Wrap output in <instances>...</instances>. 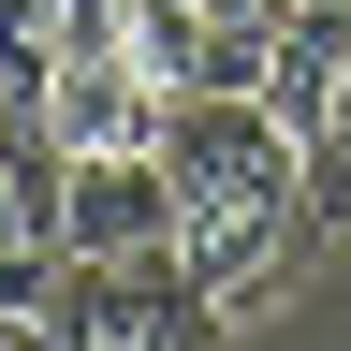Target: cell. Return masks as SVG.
Listing matches in <instances>:
<instances>
[{
	"mask_svg": "<svg viewBox=\"0 0 351 351\" xmlns=\"http://www.w3.org/2000/svg\"><path fill=\"white\" fill-rule=\"evenodd\" d=\"M293 161H307V234H351V44L322 73V117L293 132Z\"/></svg>",
	"mask_w": 351,
	"mask_h": 351,
	"instance_id": "obj_6",
	"label": "cell"
},
{
	"mask_svg": "<svg viewBox=\"0 0 351 351\" xmlns=\"http://www.w3.org/2000/svg\"><path fill=\"white\" fill-rule=\"evenodd\" d=\"M0 351H44V322H15V307H0Z\"/></svg>",
	"mask_w": 351,
	"mask_h": 351,
	"instance_id": "obj_9",
	"label": "cell"
},
{
	"mask_svg": "<svg viewBox=\"0 0 351 351\" xmlns=\"http://www.w3.org/2000/svg\"><path fill=\"white\" fill-rule=\"evenodd\" d=\"M44 351H234V307L176 278V249H88L44 307Z\"/></svg>",
	"mask_w": 351,
	"mask_h": 351,
	"instance_id": "obj_2",
	"label": "cell"
},
{
	"mask_svg": "<svg viewBox=\"0 0 351 351\" xmlns=\"http://www.w3.org/2000/svg\"><path fill=\"white\" fill-rule=\"evenodd\" d=\"M0 44H15V59H29V88H44L59 59L117 44V0H0Z\"/></svg>",
	"mask_w": 351,
	"mask_h": 351,
	"instance_id": "obj_7",
	"label": "cell"
},
{
	"mask_svg": "<svg viewBox=\"0 0 351 351\" xmlns=\"http://www.w3.org/2000/svg\"><path fill=\"white\" fill-rule=\"evenodd\" d=\"M44 147H59V161L161 147V88L132 73V44H88V59H59V73H44Z\"/></svg>",
	"mask_w": 351,
	"mask_h": 351,
	"instance_id": "obj_4",
	"label": "cell"
},
{
	"mask_svg": "<svg viewBox=\"0 0 351 351\" xmlns=\"http://www.w3.org/2000/svg\"><path fill=\"white\" fill-rule=\"evenodd\" d=\"M59 205H73V263H88V249H161V234H176V176H161V147L59 161Z\"/></svg>",
	"mask_w": 351,
	"mask_h": 351,
	"instance_id": "obj_5",
	"label": "cell"
},
{
	"mask_svg": "<svg viewBox=\"0 0 351 351\" xmlns=\"http://www.w3.org/2000/svg\"><path fill=\"white\" fill-rule=\"evenodd\" d=\"M161 176H176V278L219 293V307H263L278 278H307V161H293V117L263 88H176L161 103Z\"/></svg>",
	"mask_w": 351,
	"mask_h": 351,
	"instance_id": "obj_1",
	"label": "cell"
},
{
	"mask_svg": "<svg viewBox=\"0 0 351 351\" xmlns=\"http://www.w3.org/2000/svg\"><path fill=\"white\" fill-rule=\"evenodd\" d=\"M73 278V205H59V147L44 132H0V307L44 322Z\"/></svg>",
	"mask_w": 351,
	"mask_h": 351,
	"instance_id": "obj_3",
	"label": "cell"
},
{
	"mask_svg": "<svg viewBox=\"0 0 351 351\" xmlns=\"http://www.w3.org/2000/svg\"><path fill=\"white\" fill-rule=\"evenodd\" d=\"M205 15V88H263V59H278L293 0H191Z\"/></svg>",
	"mask_w": 351,
	"mask_h": 351,
	"instance_id": "obj_8",
	"label": "cell"
}]
</instances>
